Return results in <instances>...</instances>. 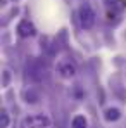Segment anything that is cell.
<instances>
[{
	"instance_id": "6da1fadb",
	"label": "cell",
	"mask_w": 126,
	"mask_h": 128,
	"mask_svg": "<svg viewBox=\"0 0 126 128\" xmlns=\"http://www.w3.org/2000/svg\"><path fill=\"white\" fill-rule=\"evenodd\" d=\"M80 22L85 30H90L95 24V12L92 10L90 5H81L80 9Z\"/></svg>"
},
{
	"instance_id": "7a4b0ae2",
	"label": "cell",
	"mask_w": 126,
	"mask_h": 128,
	"mask_svg": "<svg viewBox=\"0 0 126 128\" xmlns=\"http://www.w3.org/2000/svg\"><path fill=\"white\" fill-rule=\"evenodd\" d=\"M24 123H26L28 128H48L50 126V120H48V116H45V114L28 116Z\"/></svg>"
},
{
	"instance_id": "3957f363",
	"label": "cell",
	"mask_w": 126,
	"mask_h": 128,
	"mask_svg": "<svg viewBox=\"0 0 126 128\" xmlns=\"http://www.w3.org/2000/svg\"><path fill=\"white\" fill-rule=\"evenodd\" d=\"M17 33H19V36L22 38H29V36H35L36 35V28H35V24L31 21H28V19H24L17 24Z\"/></svg>"
},
{
	"instance_id": "277c9868",
	"label": "cell",
	"mask_w": 126,
	"mask_h": 128,
	"mask_svg": "<svg viewBox=\"0 0 126 128\" xmlns=\"http://www.w3.org/2000/svg\"><path fill=\"white\" fill-rule=\"evenodd\" d=\"M57 71L61 73L62 78H73V76L76 74V68H74V64L71 62V61H62V62H59Z\"/></svg>"
},
{
	"instance_id": "5b68a950",
	"label": "cell",
	"mask_w": 126,
	"mask_h": 128,
	"mask_svg": "<svg viewBox=\"0 0 126 128\" xmlns=\"http://www.w3.org/2000/svg\"><path fill=\"white\" fill-rule=\"evenodd\" d=\"M119 118H121V111H119L118 107H109V109L105 111V121L112 123V121H118Z\"/></svg>"
},
{
	"instance_id": "8992f818",
	"label": "cell",
	"mask_w": 126,
	"mask_h": 128,
	"mask_svg": "<svg viewBox=\"0 0 126 128\" xmlns=\"http://www.w3.org/2000/svg\"><path fill=\"white\" fill-rule=\"evenodd\" d=\"M88 126V121L83 114H78L73 118V123H71V128H86Z\"/></svg>"
},
{
	"instance_id": "52a82bcc",
	"label": "cell",
	"mask_w": 126,
	"mask_h": 128,
	"mask_svg": "<svg viewBox=\"0 0 126 128\" xmlns=\"http://www.w3.org/2000/svg\"><path fill=\"white\" fill-rule=\"evenodd\" d=\"M105 4L109 7H112L114 10H125L126 9V0H105Z\"/></svg>"
},
{
	"instance_id": "ba28073f",
	"label": "cell",
	"mask_w": 126,
	"mask_h": 128,
	"mask_svg": "<svg viewBox=\"0 0 126 128\" xmlns=\"http://www.w3.org/2000/svg\"><path fill=\"white\" fill-rule=\"evenodd\" d=\"M9 126V114L3 111L2 116H0V128H7Z\"/></svg>"
},
{
	"instance_id": "9c48e42d",
	"label": "cell",
	"mask_w": 126,
	"mask_h": 128,
	"mask_svg": "<svg viewBox=\"0 0 126 128\" xmlns=\"http://www.w3.org/2000/svg\"><path fill=\"white\" fill-rule=\"evenodd\" d=\"M3 76H5V78H3V86H7L9 85V78H10V76H9V71H3Z\"/></svg>"
}]
</instances>
